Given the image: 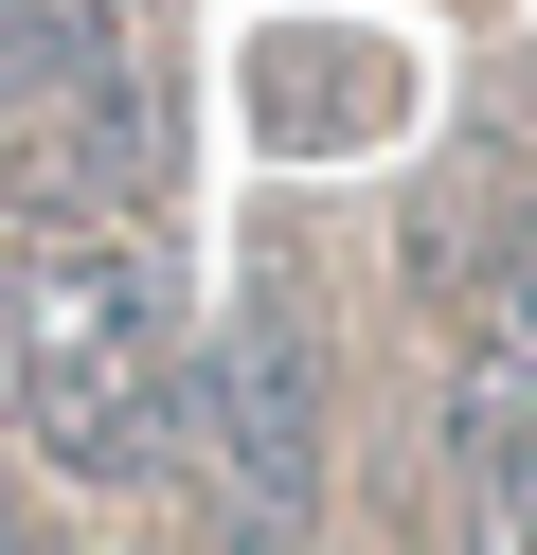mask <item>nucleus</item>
<instances>
[{"label":"nucleus","mask_w":537,"mask_h":555,"mask_svg":"<svg viewBox=\"0 0 537 555\" xmlns=\"http://www.w3.org/2000/svg\"><path fill=\"white\" fill-rule=\"evenodd\" d=\"M179 323L162 233L90 216V233H0V430L54 483H107V502H162L179 483Z\"/></svg>","instance_id":"1"},{"label":"nucleus","mask_w":537,"mask_h":555,"mask_svg":"<svg viewBox=\"0 0 537 555\" xmlns=\"http://www.w3.org/2000/svg\"><path fill=\"white\" fill-rule=\"evenodd\" d=\"M448 466L484 538H537V216L484 251V305H465V395H448Z\"/></svg>","instance_id":"4"},{"label":"nucleus","mask_w":537,"mask_h":555,"mask_svg":"<svg viewBox=\"0 0 537 555\" xmlns=\"http://www.w3.org/2000/svg\"><path fill=\"white\" fill-rule=\"evenodd\" d=\"M162 180H179L162 37L126 0H0V233H90V216L162 233Z\"/></svg>","instance_id":"2"},{"label":"nucleus","mask_w":537,"mask_h":555,"mask_svg":"<svg viewBox=\"0 0 537 555\" xmlns=\"http://www.w3.org/2000/svg\"><path fill=\"white\" fill-rule=\"evenodd\" d=\"M179 502L215 538H305L322 519V359L286 305H233L179 359Z\"/></svg>","instance_id":"3"}]
</instances>
